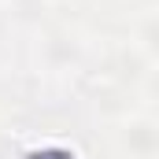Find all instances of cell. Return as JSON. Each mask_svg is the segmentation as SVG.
Returning <instances> with one entry per match:
<instances>
[{
	"label": "cell",
	"mask_w": 159,
	"mask_h": 159,
	"mask_svg": "<svg viewBox=\"0 0 159 159\" xmlns=\"http://www.w3.org/2000/svg\"><path fill=\"white\" fill-rule=\"evenodd\" d=\"M96 37L100 34H93L89 26H81L74 19L48 15L41 26L22 34V41H26V67H30V74L41 85L74 93L85 81L89 67H93Z\"/></svg>",
	"instance_id": "cell-1"
},
{
	"label": "cell",
	"mask_w": 159,
	"mask_h": 159,
	"mask_svg": "<svg viewBox=\"0 0 159 159\" xmlns=\"http://www.w3.org/2000/svg\"><path fill=\"white\" fill-rule=\"evenodd\" d=\"M111 159H159V119L156 107H129L126 115L100 122Z\"/></svg>",
	"instance_id": "cell-2"
},
{
	"label": "cell",
	"mask_w": 159,
	"mask_h": 159,
	"mask_svg": "<svg viewBox=\"0 0 159 159\" xmlns=\"http://www.w3.org/2000/svg\"><path fill=\"white\" fill-rule=\"evenodd\" d=\"M48 15H56V0H4L0 26L15 30V34L22 37V34H30L34 26H41Z\"/></svg>",
	"instance_id": "cell-3"
},
{
	"label": "cell",
	"mask_w": 159,
	"mask_h": 159,
	"mask_svg": "<svg viewBox=\"0 0 159 159\" xmlns=\"http://www.w3.org/2000/svg\"><path fill=\"white\" fill-rule=\"evenodd\" d=\"M15 159H81V152L70 144V141H63V137H44V141H30V144H22Z\"/></svg>",
	"instance_id": "cell-4"
},
{
	"label": "cell",
	"mask_w": 159,
	"mask_h": 159,
	"mask_svg": "<svg viewBox=\"0 0 159 159\" xmlns=\"http://www.w3.org/2000/svg\"><path fill=\"white\" fill-rule=\"evenodd\" d=\"M129 4H133V7H137V4H152V0H129Z\"/></svg>",
	"instance_id": "cell-5"
},
{
	"label": "cell",
	"mask_w": 159,
	"mask_h": 159,
	"mask_svg": "<svg viewBox=\"0 0 159 159\" xmlns=\"http://www.w3.org/2000/svg\"><path fill=\"white\" fill-rule=\"evenodd\" d=\"M0 70H4V67H0Z\"/></svg>",
	"instance_id": "cell-6"
}]
</instances>
